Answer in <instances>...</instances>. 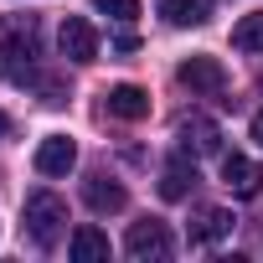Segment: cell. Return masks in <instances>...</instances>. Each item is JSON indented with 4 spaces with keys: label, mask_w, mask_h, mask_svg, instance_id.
Listing matches in <instances>:
<instances>
[{
    "label": "cell",
    "mask_w": 263,
    "mask_h": 263,
    "mask_svg": "<svg viewBox=\"0 0 263 263\" xmlns=\"http://www.w3.org/2000/svg\"><path fill=\"white\" fill-rule=\"evenodd\" d=\"M21 227H26V237H31L36 248H52V242L62 237V227H67V201H62L57 191H31Z\"/></svg>",
    "instance_id": "obj_1"
},
{
    "label": "cell",
    "mask_w": 263,
    "mask_h": 263,
    "mask_svg": "<svg viewBox=\"0 0 263 263\" xmlns=\"http://www.w3.org/2000/svg\"><path fill=\"white\" fill-rule=\"evenodd\" d=\"M124 253H129V258H140V263L165 258V253H171V227H165V222H155V217L135 222V227H129V237H124Z\"/></svg>",
    "instance_id": "obj_2"
},
{
    "label": "cell",
    "mask_w": 263,
    "mask_h": 263,
    "mask_svg": "<svg viewBox=\"0 0 263 263\" xmlns=\"http://www.w3.org/2000/svg\"><path fill=\"white\" fill-rule=\"evenodd\" d=\"M176 140H181V150L196 160V155H217V150H222V129H217V119H206V114H186L181 129H176Z\"/></svg>",
    "instance_id": "obj_3"
},
{
    "label": "cell",
    "mask_w": 263,
    "mask_h": 263,
    "mask_svg": "<svg viewBox=\"0 0 263 263\" xmlns=\"http://www.w3.org/2000/svg\"><path fill=\"white\" fill-rule=\"evenodd\" d=\"M57 47H62L67 62H93V57H98V31H93V21L67 16L62 31H57Z\"/></svg>",
    "instance_id": "obj_4"
},
{
    "label": "cell",
    "mask_w": 263,
    "mask_h": 263,
    "mask_svg": "<svg viewBox=\"0 0 263 263\" xmlns=\"http://www.w3.org/2000/svg\"><path fill=\"white\" fill-rule=\"evenodd\" d=\"M176 78H181V88H191V93H222V88H227V72H222L217 57H186V62L176 67Z\"/></svg>",
    "instance_id": "obj_5"
},
{
    "label": "cell",
    "mask_w": 263,
    "mask_h": 263,
    "mask_svg": "<svg viewBox=\"0 0 263 263\" xmlns=\"http://www.w3.org/2000/svg\"><path fill=\"white\" fill-rule=\"evenodd\" d=\"M78 165V145L67 140V135H47L42 145H36V171L42 176H67Z\"/></svg>",
    "instance_id": "obj_6"
},
{
    "label": "cell",
    "mask_w": 263,
    "mask_h": 263,
    "mask_svg": "<svg viewBox=\"0 0 263 263\" xmlns=\"http://www.w3.org/2000/svg\"><path fill=\"white\" fill-rule=\"evenodd\" d=\"M222 186H227L232 196H258L263 176H258V165H253L248 155H222Z\"/></svg>",
    "instance_id": "obj_7"
},
{
    "label": "cell",
    "mask_w": 263,
    "mask_h": 263,
    "mask_svg": "<svg viewBox=\"0 0 263 263\" xmlns=\"http://www.w3.org/2000/svg\"><path fill=\"white\" fill-rule=\"evenodd\" d=\"M103 103H108V114H114V119H129V124L150 114V93H145V88H135V83L108 88V93H103Z\"/></svg>",
    "instance_id": "obj_8"
},
{
    "label": "cell",
    "mask_w": 263,
    "mask_h": 263,
    "mask_svg": "<svg viewBox=\"0 0 263 263\" xmlns=\"http://www.w3.org/2000/svg\"><path fill=\"white\" fill-rule=\"evenodd\" d=\"M83 201L93 206V212H124V186L114 181V176H88L83 181Z\"/></svg>",
    "instance_id": "obj_9"
},
{
    "label": "cell",
    "mask_w": 263,
    "mask_h": 263,
    "mask_svg": "<svg viewBox=\"0 0 263 263\" xmlns=\"http://www.w3.org/2000/svg\"><path fill=\"white\" fill-rule=\"evenodd\" d=\"M232 227H237L232 212H222V206H201L196 222H191V242H222V237H232Z\"/></svg>",
    "instance_id": "obj_10"
},
{
    "label": "cell",
    "mask_w": 263,
    "mask_h": 263,
    "mask_svg": "<svg viewBox=\"0 0 263 263\" xmlns=\"http://www.w3.org/2000/svg\"><path fill=\"white\" fill-rule=\"evenodd\" d=\"M191 186H196V165H191L186 155H176V160L160 171V196H165V201H181Z\"/></svg>",
    "instance_id": "obj_11"
},
{
    "label": "cell",
    "mask_w": 263,
    "mask_h": 263,
    "mask_svg": "<svg viewBox=\"0 0 263 263\" xmlns=\"http://www.w3.org/2000/svg\"><path fill=\"white\" fill-rule=\"evenodd\" d=\"M67 258H72V263H98V258H108V237H103L98 227H78V232L67 237Z\"/></svg>",
    "instance_id": "obj_12"
},
{
    "label": "cell",
    "mask_w": 263,
    "mask_h": 263,
    "mask_svg": "<svg viewBox=\"0 0 263 263\" xmlns=\"http://www.w3.org/2000/svg\"><path fill=\"white\" fill-rule=\"evenodd\" d=\"M155 11L171 26H201L206 21V0H155Z\"/></svg>",
    "instance_id": "obj_13"
},
{
    "label": "cell",
    "mask_w": 263,
    "mask_h": 263,
    "mask_svg": "<svg viewBox=\"0 0 263 263\" xmlns=\"http://www.w3.org/2000/svg\"><path fill=\"white\" fill-rule=\"evenodd\" d=\"M0 52H6V67H11V78H26V72H31V62H36V42H31V31H26V36H11Z\"/></svg>",
    "instance_id": "obj_14"
},
{
    "label": "cell",
    "mask_w": 263,
    "mask_h": 263,
    "mask_svg": "<svg viewBox=\"0 0 263 263\" xmlns=\"http://www.w3.org/2000/svg\"><path fill=\"white\" fill-rule=\"evenodd\" d=\"M232 47H237V52H248V57H258V52H263V11H253V16H242V21L232 26Z\"/></svg>",
    "instance_id": "obj_15"
},
{
    "label": "cell",
    "mask_w": 263,
    "mask_h": 263,
    "mask_svg": "<svg viewBox=\"0 0 263 263\" xmlns=\"http://www.w3.org/2000/svg\"><path fill=\"white\" fill-rule=\"evenodd\" d=\"M93 11H103L114 21H135L140 16V0H93Z\"/></svg>",
    "instance_id": "obj_16"
},
{
    "label": "cell",
    "mask_w": 263,
    "mask_h": 263,
    "mask_svg": "<svg viewBox=\"0 0 263 263\" xmlns=\"http://www.w3.org/2000/svg\"><path fill=\"white\" fill-rule=\"evenodd\" d=\"M253 140L263 145V114H253Z\"/></svg>",
    "instance_id": "obj_17"
},
{
    "label": "cell",
    "mask_w": 263,
    "mask_h": 263,
    "mask_svg": "<svg viewBox=\"0 0 263 263\" xmlns=\"http://www.w3.org/2000/svg\"><path fill=\"white\" fill-rule=\"evenodd\" d=\"M6 129H11V119H6V114H0V135H6Z\"/></svg>",
    "instance_id": "obj_18"
}]
</instances>
